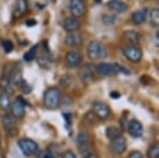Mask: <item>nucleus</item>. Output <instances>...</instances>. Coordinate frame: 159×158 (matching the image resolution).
Listing matches in <instances>:
<instances>
[{
  "instance_id": "12",
  "label": "nucleus",
  "mask_w": 159,
  "mask_h": 158,
  "mask_svg": "<svg viewBox=\"0 0 159 158\" xmlns=\"http://www.w3.org/2000/svg\"><path fill=\"white\" fill-rule=\"evenodd\" d=\"M127 148V142L123 135H120L118 138L111 139L110 142V150L115 155H121L125 152Z\"/></svg>"
},
{
  "instance_id": "14",
  "label": "nucleus",
  "mask_w": 159,
  "mask_h": 158,
  "mask_svg": "<svg viewBox=\"0 0 159 158\" xmlns=\"http://www.w3.org/2000/svg\"><path fill=\"white\" fill-rule=\"evenodd\" d=\"M96 72L102 76H113L116 74L115 64L108 62H101L96 65Z\"/></svg>"
},
{
  "instance_id": "31",
  "label": "nucleus",
  "mask_w": 159,
  "mask_h": 158,
  "mask_svg": "<svg viewBox=\"0 0 159 158\" xmlns=\"http://www.w3.org/2000/svg\"><path fill=\"white\" fill-rule=\"evenodd\" d=\"M20 88L22 89V92L24 94H29L30 92L32 91V88H31V85L29 84L28 82H26L25 80H23L22 83L20 84Z\"/></svg>"
},
{
  "instance_id": "29",
  "label": "nucleus",
  "mask_w": 159,
  "mask_h": 158,
  "mask_svg": "<svg viewBox=\"0 0 159 158\" xmlns=\"http://www.w3.org/2000/svg\"><path fill=\"white\" fill-rule=\"evenodd\" d=\"M102 21H103V23H105V24H107V25L115 24L116 21V17L115 15H111V14H105L102 16Z\"/></svg>"
},
{
  "instance_id": "37",
  "label": "nucleus",
  "mask_w": 159,
  "mask_h": 158,
  "mask_svg": "<svg viewBox=\"0 0 159 158\" xmlns=\"http://www.w3.org/2000/svg\"><path fill=\"white\" fill-rule=\"evenodd\" d=\"M35 24H37V21L34 20V19L27 20V22H26V25L29 26V27H31V26H34Z\"/></svg>"
},
{
  "instance_id": "1",
  "label": "nucleus",
  "mask_w": 159,
  "mask_h": 158,
  "mask_svg": "<svg viewBox=\"0 0 159 158\" xmlns=\"http://www.w3.org/2000/svg\"><path fill=\"white\" fill-rule=\"evenodd\" d=\"M86 54L92 61H98V59L106 57L107 50L101 42L93 40L89 42L88 47H86Z\"/></svg>"
},
{
  "instance_id": "24",
  "label": "nucleus",
  "mask_w": 159,
  "mask_h": 158,
  "mask_svg": "<svg viewBox=\"0 0 159 158\" xmlns=\"http://www.w3.org/2000/svg\"><path fill=\"white\" fill-rule=\"evenodd\" d=\"M79 153L83 158H88L91 156V155L94 154L95 152H94V149H93L89 144H84V145H80Z\"/></svg>"
},
{
  "instance_id": "40",
  "label": "nucleus",
  "mask_w": 159,
  "mask_h": 158,
  "mask_svg": "<svg viewBox=\"0 0 159 158\" xmlns=\"http://www.w3.org/2000/svg\"><path fill=\"white\" fill-rule=\"evenodd\" d=\"M96 1H98V2H99V1H100V0H96Z\"/></svg>"
},
{
  "instance_id": "2",
  "label": "nucleus",
  "mask_w": 159,
  "mask_h": 158,
  "mask_svg": "<svg viewBox=\"0 0 159 158\" xmlns=\"http://www.w3.org/2000/svg\"><path fill=\"white\" fill-rule=\"evenodd\" d=\"M61 94L57 88H49L44 93V105L48 109H56L61 104Z\"/></svg>"
},
{
  "instance_id": "25",
  "label": "nucleus",
  "mask_w": 159,
  "mask_h": 158,
  "mask_svg": "<svg viewBox=\"0 0 159 158\" xmlns=\"http://www.w3.org/2000/svg\"><path fill=\"white\" fill-rule=\"evenodd\" d=\"M38 49H39V45H34V46H32L30 49H29V51H27L24 54L23 58L25 61H32L34 59L37 57V53H38Z\"/></svg>"
},
{
  "instance_id": "13",
  "label": "nucleus",
  "mask_w": 159,
  "mask_h": 158,
  "mask_svg": "<svg viewBox=\"0 0 159 158\" xmlns=\"http://www.w3.org/2000/svg\"><path fill=\"white\" fill-rule=\"evenodd\" d=\"M62 27L67 32L72 31H78L81 27V21L79 20V18L76 17H67L65 18L64 22H62Z\"/></svg>"
},
{
  "instance_id": "21",
  "label": "nucleus",
  "mask_w": 159,
  "mask_h": 158,
  "mask_svg": "<svg viewBox=\"0 0 159 158\" xmlns=\"http://www.w3.org/2000/svg\"><path fill=\"white\" fill-rule=\"evenodd\" d=\"M124 38L131 45H137L140 41V34L135 30H127L124 32Z\"/></svg>"
},
{
  "instance_id": "26",
  "label": "nucleus",
  "mask_w": 159,
  "mask_h": 158,
  "mask_svg": "<svg viewBox=\"0 0 159 158\" xmlns=\"http://www.w3.org/2000/svg\"><path fill=\"white\" fill-rule=\"evenodd\" d=\"M150 21H151V24L154 27L159 26V10L157 7L150 11Z\"/></svg>"
},
{
  "instance_id": "3",
  "label": "nucleus",
  "mask_w": 159,
  "mask_h": 158,
  "mask_svg": "<svg viewBox=\"0 0 159 158\" xmlns=\"http://www.w3.org/2000/svg\"><path fill=\"white\" fill-rule=\"evenodd\" d=\"M18 146L25 156L37 155L39 152V146L34 141L30 138H21L18 141Z\"/></svg>"
},
{
  "instance_id": "16",
  "label": "nucleus",
  "mask_w": 159,
  "mask_h": 158,
  "mask_svg": "<svg viewBox=\"0 0 159 158\" xmlns=\"http://www.w3.org/2000/svg\"><path fill=\"white\" fill-rule=\"evenodd\" d=\"M147 17H148V8L143 7L140 10H137L132 13L131 21L134 25H140L146 22Z\"/></svg>"
},
{
  "instance_id": "15",
  "label": "nucleus",
  "mask_w": 159,
  "mask_h": 158,
  "mask_svg": "<svg viewBox=\"0 0 159 158\" xmlns=\"http://www.w3.org/2000/svg\"><path fill=\"white\" fill-rule=\"evenodd\" d=\"M128 133L134 138H140L143 133V127L142 123L137 120H131L128 123Z\"/></svg>"
},
{
  "instance_id": "32",
  "label": "nucleus",
  "mask_w": 159,
  "mask_h": 158,
  "mask_svg": "<svg viewBox=\"0 0 159 158\" xmlns=\"http://www.w3.org/2000/svg\"><path fill=\"white\" fill-rule=\"evenodd\" d=\"M115 67H116V73H123L125 74V75H129L130 74V72H129L128 69H126V68H124L123 65H119V64H115Z\"/></svg>"
},
{
  "instance_id": "19",
  "label": "nucleus",
  "mask_w": 159,
  "mask_h": 158,
  "mask_svg": "<svg viewBox=\"0 0 159 158\" xmlns=\"http://www.w3.org/2000/svg\"><path fill=\"white\" fill-rule=\"evenodd\" d=\"M23 75H22V70L19 68V65H16L15 68L11 69V81L13 83V85H17L20 86V84L23 81Z\"/></svg>"
},
{
  "instance_id": "20",
  "label": "nucleus",
  "mask_w": 159,
  "mask_h": 158,
  "mask_svg": "<svg viewBox=\"0 0 159 158\" xmlns=\"http://www.w3.org/2000/svg\"><path fill=\"white\" fill-rule=\"evenodd\" d=\"M27 8H28L27 0H18L16 7H15V10H14V17L15 18L22 17L23 15L27 11Z\"/></svg>"
},
{
  "instance_id": "34",
  "label": "nucleus",
  "mask_w": 159,
  "mask_h": 158,
  "mask_svg": "<svg viewBox=\"0 0 159 158\" xmlns=\"http://www.w3.org/2000/svg\"><path fill=\"white\" fill-rule=\"evenodd\" d=\"M128 158H143V156L139 151H133L131 152V154L129 155Z\"/></svg>"
},
{
  "instance_id": "27",
  "label": "nucleus",
  "mask_w": 159,
  "mask_h": 158,
  "mask_svg": "<svg viewBox=\"0 0 159 158\" xmlns=\"http://www.w3.org/2000/svg\"><path fill=\"white\" fill-rule=\"evenodd\" d=\"M147 155H148V158H159V144L158 142L152 145L151 147L149 148L148 152H147Z\"/></svg>"
},
{
  "instance_id": "5",
  "label": "nucleus",
  "mask_w": 159,
  "mask_h": 158,
  "mask_svg": "<svg viewBox=\"0 0 159 158\" xmlns=\"http://www.w3.org/2000/svg\"><path fill=\"white\" fill-rule=\"evenodd\" d=\"M123 54L129 61L137 64L143 58V51L136 45H128L123 49Z\"/></svg>"
},
{
  "instance_id": "7",
  "label": "nucleus",
  "mask_w": 159,
  "mask_h": 158,
  "mask_svg": "<svg viewBox=\"0 0 159 158\" xmlns=\"http://www.w3.org/2000/svg\"><path fill=\"white\" fill-rule=\"evenodd\" d=\"M82 43H83V35L79 30L67 32V35L65 38L66 46L71 47V48H75V47L81 46Z\"/></svg>"
},
{
  "instance_id": "18",
  "label": "nucleus",
  "mask_w": 159,
  "mask_h": 158,
  "mask_svg": "<svg viewBox=\"0 0 159 158\" xmlns=\"http://www.w3.org/2000/svg\"><path fill=\"white\" fill-rule=\"evenodd\" d=\"M106 4L109 10H111L119 14L125 13V11L128 10L127 4H126L124 1H122V0H109V1H107Z\"/></svg>"
},
{
  "instance_id": "17",
  "label": "nucleus",
  "mask_w": 159,
  "mask_h": 158,
  "mask_svg": "<svg viewBox=\"0 0 159 158\" xmlns=\"http://www.w3.org/2000/svg\"><path fill=\"white\" fill-rule=\"evenodd\" d=\"M2 125H3L7 134L14 135L16 133V122H15V118L11 115H3V118H2Z\"/></svg>"
},
{
  "instance_id": "8",
  "label": "nucleus",
  "mask_w": 159,
  "mask_h": 158,
  "mask_svg": "<svg viewBox=\"0 0 159 158\" xmlns=\"http://www.w3.org/2000/svg\"><path fill=\"white\" fill-rule=\"evenodd\" d=\"M66 65L70 69H75L78 68L82 62V55L80 52L76 51V50H70L66 54Z\"/></svg>"
},
{
  "instance_id": "33",
  "label": "nucleus",
  "mask_w": 159,
  "mask_h": 158,
  "mask_svg": "<svg viewBox=\"0 0 159 158\" xmlns=\"http://www.w3.org/2000/svg\"><path fill=\"white\" fill-rule=\"evenodd\" d=\"M61 158H77V157H76V155L74 154L73 151L68 150V151H66V152L62 153Z\"/></svg>"
},
{
  "instance_id": "10",
  "label": "nucleus",
  "mask_w": 159,
  "mask_h": 158,
  "mask_svg": "<svg viewBox=\"0 0 159 158\" xmlns=\"http://www.w3.org/2000/svg\"><path fill=\"white\" fill-rule=\"evenodd\" d=\"M26 102L21 97H17L11 104V115L16 119H22L25 115Z\"/></svg>"
},
{
  "instance_id": "4",
  "label": "nucleus",
  "mask_w": 159,
  "mask_h": 158,
  "mask_svg": "<svg viewBox=\"0 0 159 158\" xmlns=\"http://www.w3.org/2000/svg\"><path fill=\"white\" fill-rule=\"evenodd\" d=\"M96 65L92 64H86L83 65L79 69L78 72V76L79 79L81 80L83 83H91L95 80L96 78Z\"/></svg>"
},
{
  "instance_id": "11",
  "label": "nucleus",
  "mask_w": 159,
  "mask_h": 158,
  "mask_svg": "<svg viewBox=\"0 0 159 158\" xmlns=\"http://www.w3.org/2000/svg\"><path fill=\"white\" fill-rule=\"evenodd\" d=\"M70 13L73 17H83L86 13V7L83 0H70Z\"/></svg>"
},
{
  "instance_id": "30",
  "label": "nucleus",
  "mask_w": 159,
  "mask_h": 158,
  "mask_svg": "<svg viewBox=\"0 0 159 158\" xmlns=\"http://www.w3.org/2000/svg\"><path fill=\"white\" fill-rule=\"evenodd\" d=\"M2 48H3L4 52L8 54L14 50V43L10 40H4L2 42Z\"/></svg>"
},
{
  "instance_id": "35",
  "label": "nucleus",
  "mask_w": 159,
  "mask_h": 158,
  "mask_svg": "<svg viewBox=\"0 0 159 158\" xmlns=\"http://www.w3.org/2000/svg\"><path fill=\"white\" fill-rule=\"evenodd\" d=\"M110 97L113 98V99H118V98L121 97V94L116 91H113V92H110Z\"/></svg>"
},
{
  "instance_id": "22",
  "label": "nucleus",
  "mask_w": 159,
  "mask_h": 158,
  "mask_svg": "<svg viewBox=\"0 0 159 158\" xmlns=\"http://www.w3.org/2000/svg\"><path fill=\"white\" fill-rule=\"evenodd\" d=\"M11 106V101L10 94L5 93V92H1L0 93V107L3 110H10Z\"/></svg>"
},
{
  "instance_id": "6",
  "label": "nucleus",
  "mask_w": 159,
  "mask_h": 158,
  "mask_svg": "<svg viewBox=\"0 0 159 158\" xmlns=\"http://www.w3.org/2000/svg\"><path fill=\"white\" fill-rule=\"evenodd\" d=\"M13 68L11 65H5L3 69V73H2L1 77H0V88L2 92H5L7 94L13 93V83L11 81V73Z\"/></svg>"
},
{
  "instance_id": "23",
  "label": "nucleus",
  "mask_w": 159,
  "mask_h": 158,
  "mask_svg": "<svg viewBox=\"0 0 159 158\" xmlns=\"http://www.w3.org/2000/svg\"><path fill=\"white\" fill-rule=\"evenodd\" d=\"M122 135V130L121 128L118 127V126H109L107 127L106 129V136L108 138L110 141L116 138H118V136Z\"/></svg>"
},
{
  "instance_id": "39",
  "label": "nucleus",
  "mask_w": 159,
  "mask_h": 158,
  "mask_svg": "<svg viewBox=\"0 0 159 158\" xmlns=\"http://www.w3.org/2000/svg\"><path fill=\"white\" fill-rule=\"evenodd\" d=\"M88 158H99V157H98L97 155H96L95 153H94V154H93V155H91V156H89V157H88Z\"/></svg>"
},
{
  "instance_id": "38",
  "label": "nucleus",
  "mask_w": 159,
  "mask_h": 158,
  "mask_svg": "<svg viewBox=\"0 0 159 158\" xmlns=\"http://www.w3.org/2000/svg\"><path fill=\"white\" fill-rule=\"evenodd\" d=\"M155 40H156V47H159V31L156 32V38H155Z\"/></svg>"
},
{
  "instance_id": "28",
  "label": "nucleus",
  "mask_w": 159,
  "mask_h": 158,
  "mask_svg": "<svg viewBox=\"0 0 159 158\" xmlns=\"http://www.w3.org/2000/svg\"><path fill=\"white\" fill-rule=\"evenodd\" d=\"M89 142V134L85 131H81V132L78 133L77 135V142L79 145H84L88 144Z\"/></svg>"
},
{
  "instance_id": "9",
  "label": "nucleus",
  "mask_w": 159,
  "mask_h": 158,
  "mask_svg": "<svg viewBox=\"0 0 159 158\" xmlns=\"http://www.w3.org/2000/svg\"><path fill=\"white\" fill-rule=\"evenodd\" d=\"M93 112L96 117H98L101 120H106L109 118L111 110H110L109 106L106 103L103 102H94L93 104Z\"/></svg>"
},
{
  "instance_id": "36",
  "label": "nucleus",
  "mask_w": 159,
  "mask_h": 158,
  "mask_svg": "<svg viewBox=\"0 0 159 158\" xmlns=\"http://www.w3.org/2000/svg\"><path fill=\"white\" fill-rule=\"evenodd\" d=\"M43 158H55V156L53 155L52 152H50V151H47L46 153L44 154V156Z\"/></svg>"
}]
</instances>
